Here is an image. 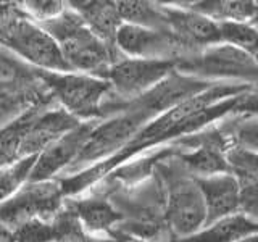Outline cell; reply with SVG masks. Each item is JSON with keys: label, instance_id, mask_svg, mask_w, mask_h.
I'll return each instance as SVG.
<instances>
[{"label": "cell", "instance_id": "cell-33", "mask_svg": "<svg viewBox=\"0 0 258 242\" xmlns=\"http://www.w3.org/2000/svg\"><path fill=\"white\" fill-rule=\"evenodd\" d=\"M255 26H258V21H256V24H255Z\"/></svg>", "mask_w": 258, "mask_h": 242}, {"label": "cell", "instance_id": "cell-21", "mask_svg": "<svg viewBox=\"0 0 258 242\" xmlns=\"http://www.w3.org/2000/svg\"><path fill=\"white\" fill-rule=\"evenodd\" d=\"M216 126L234 147L258 153V115L232 113Z\"/></svg>", "mask_w": 258, "mask_h": 242}, {"label": "cell", "instance_id": "cell-12", "mask_svg": "<svg viewBox=\"0 0 258 242\" xmlns=\"http://www.w3.org/2000/svg\"><path fill=\"white\" fill-rule=\"evenodd\" d=\"M166 28L185 47L189 53L200 52L202 48L221 42L220 23L208 16L184 7L182 2L161 4Z\"/></svg>", "mask_w": 258, "mask_h": 242}, {"label": "cell", "instance_id": "cell-1", "mask_svg": "<svg viewBox=\"0 0 258 242\" xmlns=\"http://www.w3.org/2000/svg\"><path fill=\"white\" fill-rule=\"evenodd\" d=\"M40 26L53 37L71 71L105 79L111 65L123 56L102 42L68 2L67 10L58 18L42 23Z\"/></svg>", "mask_w": 258, "mask_h": 242}, {"label": "cell", "instance_id": "cell-17", "mask_svg": "<svg viewBox=\"0 0 258 242\" xmlns=\"http://www.w3.org/2000/svg\"><path fill=\"white\" fill-rule=\"evenodd\" d=\"M52 105H55L53 100L39 102L0 126V168L10 166L21 160V147L29 128L40 113Z\"/></svg>", "mask_w": 258, "mask_h": 242}, {"label": "cell", "instance_id": "cell-15", "mask_svg": "<svg viewBox=\"0 0 258 242\" xmlns=\"http://www.w3.org/2000/svg\"><path fill=\"white\" fill-rule=\"evenodd\" d=\"M196 181L205 200L207 224L240 213V184L234 173L196 177Z\"/></svg>", "mask_w": 258, "mask_h": 242}, {"label": "cell", "instance_id": "cell-23", "mask_svg": "<svg viewBox=\"0 0 258 242\" xmlns=\"http://www.w3.org/2000/svg\"><path fill=\"white\" fill-rule=\"evenodd\" d=\"M56 224V242H133L123 236H94L84 231L67 207L55 216Z\"/></svg>", "mask_w": 258, "mask_h": 242}, {"label": "cell", "instance_id": "cell-14", "mask_svg": "<svg viewBox=\"0 0 258 242\" xmlns=\"http://www.w3.org/2000/svg\"><path fill=\"white\" fill-rule=\"evenodd\" d=\"M91 192V191H89ZM64 207L76 216L86 232L94 236H115L123 215L108 196L92 191L89 196H78L64 200Z\"/></svg>", "mask_w": 258, "mask_h": 242}, {"label": "cell", "instance_id": "cell-31", "mask_svg": "<svg viewBox=\"0 0 258 242\" xmlns=\"http://www.w3.org/2000/svg\"><path fill=\"white\" fill-rule=\"evenodd\" d=\"M0 242H15L13 231L0 223Z\"/></svg>", "mask_w": 258, "mask_h": 242}, {"label": "cell", "instance_id": "cell-26", "mask_svg": "<svg viewBox=\"0 0 258 242\" xmlns=\"http://www.w3.org/2000/svg\"><path fill=\"white\" fill-rule=\"evenodd\" d=\"M15 242H56L55 218L47 220H32L13 231Z\"/></svg>", "mask_w": 258, "mask_h": 242}, {"label": "cell", "instance_id": "cell-16", "mask_svg": "<svg viewBox=\"0 0 258 242\" xmlns=\"http://www.w3.org/2000/svg\"><path fill=\"white\" fill-rule=\"evenodd\" d=\"M83 121L71 116L68 111L56 107V105L45 108L29 128L26 139H24L21 147V158L39 155L48 145L70 133L71 129H75Z\"/></svg>", "mask_w": 258, "mask_h": 242}, {"label": "cell", "instance_id": "cell-30", "mask_svg": "<svg viewBox=\"0 0 258 242\" xmlns=\"http://www.w3.org/2000/svg\"><path fill=\"white\" fill-rule=\"evenodd\" d=\"M234 113H247V115H258V89H252L239 99V103Z\"/></svg>", "mask_w": 258, "mask_h": 242}, {"label": "cell", "instance_id": "cell-28", "mask_svg": "<svg viewBox=\"0 0 258 242\" xmlns=\"http://www.w3.org/2000/svg\"><path fill=\"white\" fill-rule=\"evenodd\" d=\"M236 174V173H234ZM240 184V213L258 223V176L236 174Z\"/></svg>", "mask_w": 258, "mask_h": 242}, {"label": "cell", "instance_id": "cell-19", "mask_svg": "<svg viewBox=\"0 0 258 242\" xmlns=\"http://www.w3.org/2000/svg\"><path fill=\"white\" fill-rule=\"evenodd\" d=\"M182 5L208 16L216 23L256 24L258 21L256 0H199V2H182Z\"/></svg>", "mask_w": 258, "mask_h": 242}, {"label": "cell", "instance_id": "cell-18", "mask_svg": "<svg viewBox=\"0 0 258 242\" xmlns=\"http://www.w3.org/2000/svg\"><path fill=\"white\" fill-rule=\"evenodd\" d=\"M68 5L84 20L87 28L110 48H115V39L119 26L123 24L119 18L116 2L105 0H73Z\"/></svg>", "mask_w": 258, "mask_h": 242}, {"label": "cell", "instance_id": "cell-27", "mask_svg": "<svg viewBox=\"0 0 258 242\" xmlns=\"http://www.w3.org/2000/svg\"><path fill=\"white\" fill-rule=\"evenodd\" d=\"M21 8L31 20L42 24L58 18L67 10V2H60V0H26V2H21Z\"/></svg>", "mask_w": 258, "mask_h": 242}, {"label": "cell", "instance_id": "cell-7", "mask_svg": "<svg viewBox=\"0 0 258 242\" xmlns=\"http://www.w3.org/2000/svg\"><path fill=\"white\" fill-rule=\"evenodd\" d=\"M64 200L58 179L26 183L15 196L0 204V223L15 231L32 220L50 221L63 210Z\"/></svg>", "mask_w": 258, "mask_h": 242}, {"label": "cell", "instance_id": "cell-5", "mask_svg": "<svg viewBox=\"0 0 258 242\" xmlns=\"http://www.w3.org/2000/svg\"><path fill=\"white\" fill-rule=\"evenodd\" d=\"M182 168V166H181ZM165 186V221L173 239H182L196 234L207 224V207L202 191L185 169H163Z\"/></svg>", "mask_w": 258, "mask_h": 242}, {"label": "cell", "instance_id": "cell-10", "mask_svg": "<svg viewBox=\"0 0 258 242\" xmlns=\"http://www.w3.org/2000/svg\"><path fill=\"white\" fill-rule=\"evenodd\" d=\"M115 45L118 52L127 58L177 62L189 55L169 29H150L124 23L116 32Z\"/></svg>", "mask_w": 258, "mask_h": 242}, {"label": "cell", "instance_id": "cell-11", "mask_svg": "<svg viewBox=\"0 0 258 242\" xmlns=\"http://www.w3.org/2000/svg\"><path fill=\"white\" fill-rule=\"evenodd\" d=\"M97 123L99 121H83L40 152L29 174V183L55 181L67 174L79 157L81 150L84 149Z\"/></svg>", "mask_w": 258, "mask_h": 242}, {"label": "cell", "instance_id": "cell-24", "mask_svg": "<svg viewBox=\"0 0 258 242\" xmlns=\"http://www.w3.org/2000/svg\"><path fill=\"white\" fill-rule=\"evenodd\" d=\"M221 42L240 48L258 65V26L244 23H220Z\"/></svg>", "mask_w": 258, "mask_h": 242}, {"label": "cell", "instance_id": "cell-25", "mask_svg": "<svg viewBox=\"0 0 258 242\" xmlns=\"http://www.w3.org/2000/svg\"><path fill=\"white\" fill-rule=\"evenodd\" d=\"M37 155L18 160L16 163L0 168V204L15 196L24 184L29 183V174Z\"/></svg>", "mask_w": 258, "mask_h": 242}, {"label": "cell", "instance_id": "cell-4", "mask_svg": "<svg viewBox=\"0 0 258 242\" xmlns=\"http://www.w3.org/2000/svg\"><path fill=\"white\" fill-rule=\"evenodd\" d=\"M176 70L208 83L245 84L258 89V65L240 48L220 42L176 62Z\"/></svg>", "mask_w": 258, "mask_h": 242}, {"label": "cell", "instance_id": "cell-6", "mask_svg": "<svg viewBox=\"0 0 258 242\" xmlns=\"http://www.w3.org/2000/svg\"><path fill=\"white\" fill-rule=\"evenodd\" d=\"M174 70L176 62L173 60H144L121 56L111 65L105 76L111 86V94L103 105V116L107 118L119 105L134 102L147 94Z\"/></svg>", "mask_w": 258, "mask_h": 242}, {"label": "cell", "instance_id": "cell-2", "mask_svg": "<svg viewBox=\"0 0 258 242\" xmlns=\"http://www.w3.org/2000/svg\"><path fill=\"white\" fill-rule=\"evenodd\" d=\"M153 118L155 116L137 102L119 105L95 125L84 149L64 176L79 173L115 155Z\"/></svg>", "mask_w": 258, "mask_h": 242}, {"label": "cell", "instance_id": "cell-3", "mask_svg": "<svg viewBox=\"0 0 258 242\" xmlns=\"http://www.w3.org/2000/svg\"><path fill=\"white\" fill-rule=\"evenodd\" d=\"M39 78L56 107L79 121L103 119V105L111 94L107 79L76 71L52 73L39 70Z\"/></svg>", "mask_w": 258, "mask_h": 242}, {"label": "cell", "instance_id": "cell-9", "mask_svg": "<svg viewBox=\"0 0 258 242\" xmlns=\"http://www.w3.org/2000/svg\"><path fill=\"white\" fill-rule=\"evenodd\" d=\"M45 100L52 97L39 78V70L0 47V102L26 110Z\"/></svg>", "mask_w": 258, "mask_h": 242}, {"label": "cell", "instance_id": "cell-32", "mask_svg": "<svg viewBox=\"0 0 258 242\" xmlns=\"http://www.w3.org/2000/svg\"><path fill=\"white\" fill-rule=\"evenodd\" d=\"M236 242H258V232L255 234H250V236H245V237H242Z\"/></svg>", "mask_w": 258, "mask_h": 242}, {"label": "cell", "instance_id": "cell-22", "mask_svg": "<svg viewBox=\"0 0 258 242\" xmlns=\"http://www.w3.org/2000/svg\"><path fill=\"white\" fill-rule=\"evenodd\" d=\"M116 8L124 24L150 29H168L161 4L144 2V0H121L116 2Z\"/></svg>", "mask_w": 258, "mask_h": 242}, {"label": "cell", "instance_id": "cell-20", "mask_svg": "<svg viewBox=\"0 0 258 242\" xmlns=\"http://www.w3.org/2000/svg\"><path fill=\"white\" fill-rule=\"evenodd\" d=\"M255 232H258V223L244 213H236L204 226L189 237L171 239L168 242H236Z\"/></svg>", "mask_w": 258, "mask_h": 242}, {"label": "cell", "instance_id": "cell-29", "mask_svg": "<svg viewBox=\"0 0 258 242\" xmlns=\"http://www.w3.org/2000/svg\"><path fill=\"white\" fill-rule=\"evenodd\" d=\"M228 161L232 173L258 176V153L231 145L228 150Z\"/></svg>", "mask_w": 258, "mask_h": 242}, {"label": "cell", "instance_id": "cell-13", "mask_svg": "<svg viewBox=\"0 0 258 242\" xmlns=\"http://www.w3.org/2000/svg\"><path fill=\"white\" fill-rule=\"evenodd\" d=\"M215 84L218 83H208V81L187 76L184 73L174 70L161 83H158L147 94H144L134 102L139 103L141 107L147 108L157 118L161 113L169 111L174 107H179V105L192 100L194 97L208 91Z\"/></svg>", "mask_w": 258, "mask_h": 242}, {"label": "cell", "instance_id": "cell-8", "mask_svg": "<svg viewBox=\"0 0 258 242\" xmlns=\"http://www.w3.org/2000/svg\"><path fill=\"white\" fill-rule=\"evenodd\" d=\"M173 144L179 149L174 160H177V163L192 177L232 173L228 161L231 144L216 125Z\"/></svg>", "mask_w": 258, "mask_h": 242}]
</instances>
